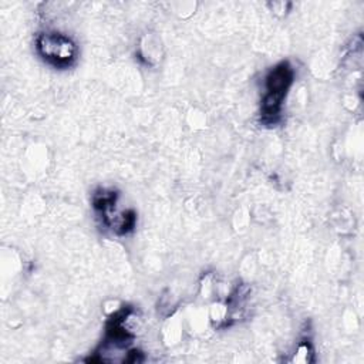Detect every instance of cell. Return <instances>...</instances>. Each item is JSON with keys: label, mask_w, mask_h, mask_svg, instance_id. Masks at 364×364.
I'll list each match as a JSON object with an SVG mask.
<instances>
[{"label": "cell", "mask_w": 364, "mask_h": 364, "mask_svg": "<svg viewBox=\"0 0 364 364\" xmlns=\"http://www.w3.org/2000/svg\"><path fill=\"white\" fill-rule=\"evenodd\" d=\"M36 48L43 60L57 68L70 67L78 54V48L73 38L57 31H46L38 34Z\"/></svg>", "instance_id": "7a4b0ae2"}, {"label": "cell", "mask_w": 364, "mask_h": 364, "mask_svg": "<svg viewBox=\"0 0 364 364\" xmlns=\"http://www.w3.org/2000/svg\"><path fill=\"white\" fill-rule=\"evenodd\" d=\"M293 82V68L287 61L277 64L266 77V94L262 101V118L272 124L280 115V108L287 90Z\"/></svg>", "instance_id": "6da1fadb"}]
</instances>
